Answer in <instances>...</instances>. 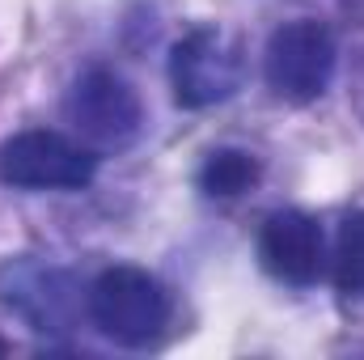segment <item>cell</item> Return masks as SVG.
<instances>
[{
    "mask_svg": "<svg viewBox=\"0 0 364 360\" xmlns=\"http://www.w3.org/2000/svg\"><path fill=\"white\" fill-rule=\"evenodd\" d=\"M0 356H4V344H0Z\"/></svg>",
    "mask_w": 364,
    "mask_h": 360,
    "instance_id": "10",
    "label": "cell"
},
{
    "mask_svg": "<svg viewBox=\"0 0 364 360\" xmlns=\"http://www.w3.org/2000/svg\"><path fill=\"white\" fill-rule=\"evenodd\" d=\"M90 318L93 327L123 344V348H144L153 344L166 322H170V292L161 288L157 275L140 268H110L90 284Z\"/></svg>",
    "mask_w": 364,
    "mask_h": 360,
    "instance_id": "1",
    "label": "cell"
},
{
    "mask_svg": "<svg viewBox=\"0 0 364 360\" xmlns=\"http://www.w3.org/2000/svg\"><path fill=\"white\" fill-rule=\"evenodd\" d=\"M259 259L284 284H314L322 275V229L314 216L284 208L272 212L259 233Z\"/></svg>",
    "mask_w": 364,
    "mask_h": 360,
    "instance_id": "7",
    "label": "cell"
},
{
    "mask_svg": "<svg viewBox=\"0 0 364 360\" xmlns=\"http://www.w3.org/2000/svg\"><path fill=\"white\" fill-rule=\"evenodd\" d=\"M263 73L284 102H314L335 77V38L318 21H288L267 38Z\"/></svg>",
    "mask_w": 364,
    "mask_h": 360,
    "instance_id": "5",
    "label": "cell"
},
{
    "mask_svg": "<svg viewBox=\"0 0 364 360\" xmlns=\"http://www.w3.org/2000/svg\"><path fill=\"white\" fill-rule=\"evenodd\" d=\"M97 157L60 132H17L0 144V182L17 191H77L90 186Z\"/></svg>",
    "mask_w": 364,
    "mask_h": 360,
    "instance_id": "3",
    "label": "cell"
},
{
    "mask_svg": "<svg viewBox=\"0 0 364 360\" xmlns=\"http://www.w3.org/2000/svg\"><path fill=\"white\" fill-rule=\"evenodd\" d=\"M64 115H68L73 132L97 153H119V149L136 144V136L144 127L140 97L114 68H85L68 85Z\"/></svg>",
    "mask_w": 364,
    "mask_h": 360,
    "instance_id": "2",
    "label": "cell"
},
{
    "mask_svg": "<svg viewBox=\"0 0 364 360\" xmlns=\"http://www.w3.org/2000/svg\"><path fill=\"white\" fill-rule=\"evenodd\" d=\"M259 182V162L246 149H216L199 166V191L212 199H233Z\"/></svg>",
    "mask_w": 364,
    "mask_h": 360,
    "instance_id": "8",
    "label": "cell"
},
{
    "mask_svg": "<svg viewBox=\"0 0 364 360\" xmlns=\"http://www.w3.org/2000/svg\"><path fill=\"white\" fill-rule=\"evenodd\" d=\"M0 301L38 335H60L77 318V280L43 259H4L0 263Z\"/></svg>",
    "mask_w": 364,
    "mask_h": 360,
    "instance_id": "6",
    "label": "cell"
},
{
    "mask_svg": "<svg viewBox=\"0 0 364 360\" xmlns=\"http://www.w3.org/2000/svg\"><path fill=\"white\" fill-rule=\"evenodd\" d=\"M170 85H174V102L182 110H203V106L233 97L242 90L237 43L216 26H199L182 34L170 51Z\"/></svg>",
    "mask_w": 364,
    "mask_h": 360,
    "instance_id": "4",
    "label": "cell"
},
{
    "mask_svg": "<svg viewBox=\"0 0 364 360\" xmlns=\"http://www.w3.org/2000/svg\"><path fill=\"white\" fill-rule=\"evenodd\" d=\"M335 284L343 292H364V212L343 216L335 238Z\"/></svg>",
    "mask_w": 364,
    "mask_h": 360,
    "instance_id": "9",
    "label": "cell"
}]
</instances>
